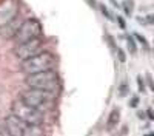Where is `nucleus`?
Segmentation results:
<instances>
[{"label": "nucleus", "instance_id": "obj_1", "mask_svg": "<svg viewBox=\"0 0 154 136\" xmlns=\"http://www.w3.org/2000/svg\"><path fill=\"white\" fill-rule=\"evenodd\" d=\"M56 97H57V91L29 88V87H28V90L22 91V94H20V99L25 104H28V105H31L37 110H40V111L53 108Z\"/></svg>", "mask_w": 154, "mask_h": 136}, {"label": "nucleus", "instance_id": "obj_2", "mask_svg": "<svg viewBox=\"0 0 154 136\" xmlns=\"http://www.w3.org/2000/svg\"><path fill=\"white\" fill-rule=\"evenodd\" d=\"M29 88H38V90H48V91H59L60 87V77L57 71L51 70H45V71H37L32 74H26L25 79Z\"/></svg>", "mask_w": 154, "mask_h": 136}, {"label": "nucleus", "instance_id": "obj_3", "mask_svg": "<svg viewBox=\"0 0 154 136\" xmlns=\"http://www.w3.org/2000/svg\"><path fill=\"white\" fill-rule=\"evenodd\" d=\"M57 64V59L56 56L51 53V51H38L37 54L31 56L29 59H25L22 60V65L20 70L25 74H32L37 71H45V70H51L54 68Z\"/></svg>", "mask_w": 154, "mask_h": 136}, {"label": "nucleus", "instance_id": "obj_4", "mask_svg": "<svg viewBox=\"0 0 154 136\" xmlns=\"http://www.w3.org/2000/svg\"><path fill=\"white\" fill-rule=\"evenodd\" d=\"M5 125L9 131V136H42L43 134V130H40V125L28 124L12 113H9L5 118Z\"/></svg>", "mask_w": 154, "mask_h": 136}, {"label": "nucleus", "instance_id": "obj_5", "mask_svg": "<svg viewBox=\"0 0 154 136\" xmlns=\"http://www.w3.org/2000/svg\"><path fill=\"white\" fill-rule=\"evenodd\" d=\"M11 113L16 115L17 118H20L22 121L28 122V124H34V125H42L45 121V115L43 111L37 110L28 104H25L22 99L19 97L17 101L12 102L11 105Z\"/></svg>", "mask_w": 154, "mask_h": 136}, {"label": "nucleus", "instance_id": "obj_6", "mask_svg": "<svg viewBox=\"0 0 154 136\" xmlns=\"http://www.w3.org/2000/svg\"><path fill=\"white\" fill-rule=\"evenodd\" d=\"M42 34H43V27H42L40 20L29 17L20 23L17 34L14 36V40H16V43H22V42L35 39V37H40Z\"/></svg>", "mask_w": 154, "mask_h": 136}, {"label": "nucleus", "instance_id": "obj_7", "mask_svg": "<svg viewBox=\"0 0 154 136\" xmlns=\"http://www.w3.org/2000/svg\"><path fill=\"white\" fill-rule=\"evenodd\" d=\"M43 45H45V40L40 36V37H35V39L17 43L14 46V49H12V54H14L16 59H19V60H25V59H29L31 56L37 54L38 51H42Z\"/></svg>", "mask_w": 154, "mask_h": 136}, {"label": "nucleus", "instance_id": "obj_8", "mask_svg": "<svg viewBox=\"0 0 154 136\" xmlns=\"http://www.w3.org/2000/svg\"><path fill=\"white\" fill-rule=\"evenodd\" d=\"M20 12V3L19 0H2L0 2V27L9 23L19 17Z\"/></svg>", "mask_w": 154, "mask_h": 136}, {"label": "nucleus", "instance_id": "obj_9", "mask_svg": "<svg viewBox=\"0 0 154 136\" xmlns=\"http://www.w3.org/2000/svg\"><path fill=\"white\" fill-rule=\"evenodd\" d=\"M22 20L19 17H16L14 20H11L9 23L3 25V27H0V37L5 40H9V39H14V36L17 34V30L20 27Z\"/></svg>", "mask_w": 154, "mask_h": 136}, {"label": "nucleus", "instance_id": "obj_10", "mask_svg": "<svg viewBox=\"0 0 154 136\" xmlns=\"http://www.w3.org/2000/svg\"><path fill=\"white\" fill-rule=\"evenodd\" d=\"M119 122H120V110L119 108H112L108 119H106V130L112 131L114 128H117Z\"/></svg>", "mask_w": 154, "mask_h": 136}, {"label": "nucleus", "instance_id": "obj_11", "mask_svg": "<svg viewBox=\"0 0 154 136\" xmlns=\"http://www.w3.org/2000/svg\"><path fill=\"white\" fill-rule=\"evenodd\" d=\"M131 91H130V84H128L126 81H122L120 82V85H119V96L120 97H125V96H128Z\"/></svg>", "mask_w": 154, "mask_h": 136}, {"label": "nucleus", "instance_id": "obj_12", "mask_svg": "<svg viewBox=\"0 0 154 136\" xmlns=\"http://www.w3.org/2000/svg\"><path fill=\"white\" fill-rule=\"evenodd\" d=\"M122 8H123V11H125L126 16H131L133 11H134V2H133V0H123Z\"/></svg>", "mask_w": 154, "mask_h": 136}, {"label": "nucleus", "instance_id": "obj_13", "mask_svg": "<svg viewBox=\"0 0 154 136\" xmlns=\"http://www.w3.org/2000/svg\"><path fill=\"white\" fill-rule=\"evenodd\" d=\"M126 45H128V49H130L131 54H136L137 53V43H136V39L133 36L126 37Z\"/></svg>", "mask_w": 154, "mask_h": 136}, {"label": "nucleus", "instance_id": "obj_14", "mask_svg": "<svg viewBox=\"0 0 154 136\" xmlns=\"http://www.w3.org/2000/svg\"><path fill=\"white\" fill-rule=\"evenodd\" d=\"M133 37H134V39H136V40H137L139 43H142V46H143L145 49H149V43H148V40L145 39V37H143L142 34H139V33H136V34H134Z\"/></svg>", "mask_w": 154, "mask_h": 136}, {"label": "nucleus", "instance_id": "obj_15", "mask_svg": "<svg viewBox=\"0 0 154 136\" xmlns=\"http://www.w3.org/2000/svg\"><path fill=\"white\" fill-rule=\"evenodd\" d=\"M137 85H139V91L140 93H145V79L140 76V74L137 76Z\"/></svg>", "mask_w": 154, "mask_h": 136}, {"label": "nucleus", "instance_id": "obj_16", "mask_svg": "<svg viewBox=\"0 0 154 136\" xmlns=\"http://www.w3.org/2000/svg\"><path fill=\"white\" fill-rule=\"evenodd\" d=\"M99 8H100V11H102V14H103L106 19H109V20H114V19H112V16H111V12L108 11V8H106L105 5H99Z\"/></svg>", "mask_w": 154, "mask_h": 136}, {"label": "nucleus", "instance_id": "obj_17", "mask_svg": "<svg viewBox=\"0 0 154 136\" xmlns=\"http://www.w3.org/2000/svg\"><path fill=\"white\" fill-rule=\"evenodd\" d=\"M116 54H117V57H119V60H120V62H125V60H126V56H125L123 49H122L120 46L116 48Z\"/></svg>", "mask_w": 154, "mask_h": 136}, {"label": "nucleus", "instance_id": "obj_18", "mask_svg": "<svg viewBox=\"0 0 154 136\" xmlns=\"http://www.w3.org/2000/svg\"><path fill=\"white\" fill-rule=\"evenodd\" d=\"M137 105H139V96H133V97H131V101H130V107L136 108Z\"/></svg>", "mask_w": 154, "mask_h": 136}, {"label": "nucleus", "instance_id": "obj_19", "mask_svg": "<svg viewBox=\"0 0 154 136\" xmlns=\"http://www.w3.org/2000/svg\"><path fill=\"white\" fill-rule=\"evenodd\" d=\"M145 115L148 116V119H149V121H152V119H154V113H152V108H148Z\"/></svg>", "mask_w": 154, "mask_h": 136}, {"label": "nucleus", "instance_id": "obj_20", "mask_svg": "<svg viewBox=\"0 0 154 136\" xmlns=\"http://www.w3.org/2000/svg\"><path fill=\"white\" fill-rule=\"evenodd\" d=\"M85 2L91 6V8H97V2H96V0H85Z\"/></svg>", "mask_w": 154, "mask_h": 136}, {"label": "nucleus", "instance_id": "obj_21", "mask_svg": "<svg viewBox=\"0 0 154 136\" xmlns=\"http://www.w3.org/2000/svg\"><path fill=\"white\" fill-rule=\"evenodd\" d=\"M146 82H148V85H149V88L152 90L154 85H152V81H151V74H146Z\"/></svg>", "mask_w": 154, "mask_h": 136}, {"label": "nucleus", "instance_id": "obj_22", "mask_svg": "<svg viewBox=\"0 0 154 136\" xmlns=\"http://www.w3.org/2000/svg\"><path fill=\"white\" fill-rule=\"evenodd\" d=\"M117 22H119V25H120V28H125V22H123V19H122L120 16H117Z\"/></svg>", "mask_w": 154, "mask_h": 136}, {"label": "nucleus", "instance_id": "obj_23", "mask_svg": "<svg viewBox=\"0 0 154 136\" xmlns=\"http://www.w3.org/2000/svg\"><path fill=\"white\" fill-rule=\"evenodd\" d=\"M137 116H139V119H145V113H143V111H137Z\"/></svg>", "mask_w": 154, "mask_h": 136}, {"label": "nucleus", "instance_id": "obj_24", "mask_svg": "<svg viewBox=\"0 0 154 136\" xmlns=\"http://www.w3.org/2000/svg\"><path fill=\"white\" fill-rule=\"evenodd\" d=\"M111 3H112V5L116 6V8H119V5H117V3H116V0H111Z\"/></svg>", "mask_w": 154, "mask_h": 136}]
</instances>
